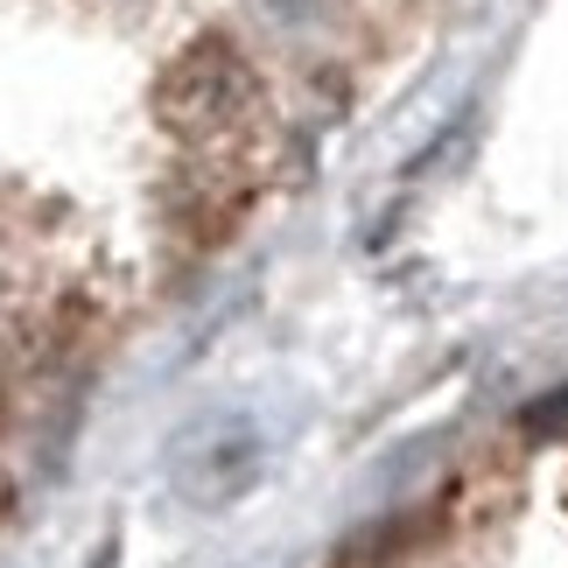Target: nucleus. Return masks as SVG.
<instances>
[{
  "instance_id": "f257e3e1",
  "label": "nucleus",
  "mask_w": 568,
  "mask_h": 568,
  "mask_svg": "<svg viewBox=\"0 0 568 568\" xmlns=\"http://www.w3.org/2000/svg\"><path fill=\"white\" fill-rule=\"evenodd\" d=\"M253 99H260V78L225 36H196L190 50H176L169 71L155 78V120L176 141L232 134V126L253 113Z\"/></svg>"
},
{
  "instance_id": "f03ea898",
  "label": "nucleus",
  "mask_w": 568,
  "mask_h": 568,
  "mask_svg": "<svg viewBox=\"0 0 568 568\" xmlns=\"http://www.w3.org/2000/svg\"><path fill=\"white\" fill-rule=\"evenodd\" d=\"M527 435H568V386L555 393V400L527 407Z\"/></svg>"
}]
</instances>
